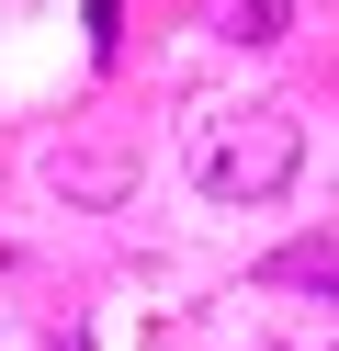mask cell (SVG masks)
Here are the masks:
<instances>
[{
  "instance_id": "obj_1",
  "label": "cell",
  "mask_w": 339,
  "mask_h": 351,
  "mask_svg": "<svg viewBox=\"0 0 339 351\" xmlns=\"http://www.w3.org/2000/svg\"><path fill=\"white\" fill-rule=\"evenodd\" d=\"M294 159H305V136H294V114H215L192 136V182L215 193V204H271V193L294 182Z\"/></svg>"
},
{
  "instance_id": "obj_2",
  "label": "cell",
  "mask_w": 339,
  "mask_h": 351,
  "mask_svg": "<svg viewBox=\"0 0 339 351\" xmlns=\"http://www.w3.org/2000/svg\"><path fill=\"white\" fill-rule=\"evenodd\" d=\"M260 295H339V238L271 250V261H260Z\"/></svg>"
},
{
  "instance_id": "obj_3",
  "label": "cell",
  "mask_w": 339,
  "mask_h": 351,
  "mask_svg": "<svg viewBox=\"0 0 339 351\" xmlns=\"http://www.w3.org/2000/svg\"><path fill=\"white\" fill-rule=\"evenodd\" d=\"M203 23H215L226 46H283L294 12H283V0H203Z\"/></svg>"
},
{
  "instance_id": "obj_4",
  "label": "cell",
  "mask_w": 339,
  "mask_h": 351,
  "mask_svg": "<svg viewBox=\"0 0 339 351\" xmlns=\"http://www.w3.org/2000/svg\"><path fill=\"white\" fill-rule=\"evenodd\" d=\"M113 23H125V0H90V46L113 57Z\"/></svg>"
}]
</instances>
